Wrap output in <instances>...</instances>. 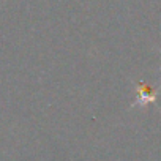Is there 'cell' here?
I'll use <instances>...</instances> for the list:
<instances>
[{
  "instance_id": "6da1fadb",
  "label": "cell",
  "mask_w": 161,
  "mask_h": 161,
  "mask_svg": "<svg viewBox=\"0 0 161 161\" xmlns=\"http://www.w3.org/2000/svg\"><path fill=\"white\" fill-rule=\"evenodd\" d=\"M156 93L158 92H153L148 86L139 82L136 86V101L133 103V108L134 106H147L150 103H156Z\"/></svg>"
}]
</instances>
